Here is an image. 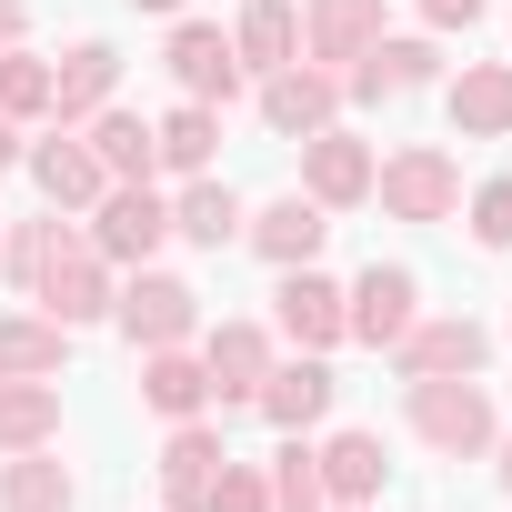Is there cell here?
Wrapping results in <instances>:
<instances>
[{
  "label": "cell",
  "instance_id": "cell-16",
  "mask_svg": "<svg viewBox=\"0 0 512 512\" xmlns=\"http://www.w3.org/2000/svg\"><path fill=\"white\" fill-rule=\"evenodd\" d=\"M121 101V51L111 41H71L61 61H51V121L41 131H81L91 111H111Z\"/></svg>",
  "mask_w": 512,
  "mask_h": 512
},
{
  "label": "cell",
  "instance_id": "cell-29",
  "mask_svg": "<svg viewBox=\"0 0 512 512\" xmlns=\"http://www.w3.org/2000/svg\"><path fill=\"white\" fill-rule=\"evenodd\" d=\"M61 442V382H0V462Z\"/></svg>",
  "mask_w": 512,
  "mask_h": 512
},
{
  "label": "cell",
  "instance_id": "cell-17",
  "mask_svg": "<svg viewBox=\"0 0 512 512\" xmlns=\"http://www.w3.org/2000/svg\"><path fill=\"white\" fill-rule=\"evenodd\" d=\"M372 161H382V151H372L362 131L332 121V131L302 141V191H312L322 211H362V201H372Z\"/></svg>",
  "mask_w": 512,
  "mask_h": 512
},
{
  "label": "cell",
  "instance_id": "cell-14",
  "mask_svg": "<svg viewBox=\"0 0 512 512\" xmlns=\"http://www.w3.org/2000/svg\"><path fill=\"white\" fill-rule=\"evenodd\" d=\"M492 362V322L472 312H422L402 342H392V372L402 382H432V372H482Z\"/></svg>",
  "mask_w": 512,
  "mask_h": 512
},
{
  "label": "cell",
  "instance_id": "cell-37",
  "mask_svg": "<svg viewBox=\"0 0 512 512\" xmlns=\"http://www.w3.org/2000/svg\"><path fill=\"white\" fill-rule=\"evenodd\" d=\"M492 472H502V492H512V432H502V442H492Z\"/></svg>",
  "mask_w": 512,
  "mask_h": 512
},
{
  "label": "cell",
  "instance_id": "cell-28",
  "mask_svg": "<svg viewBox=\"0 0 512 512\" xmlns=\"http://www.w3.org/2000/svg\"><path fill=\"white\" fill-rule=\"evenodd\" d=\"M81 141L101 151V171H111V181H161V171H151V121H141L131 101L91 111V121H81Z\"/></svg>",
  "mask_w": 512,
  "mask_h": 512
},
{
  "label": "cell",
  "instance_id": "cell-27",
  "mask_svg": "<svg viewBox=\"0 0 512 512\" xmlns=\"http://www.w3.org/2000/svg\"><path fill=\"white\" fill-rule=\"evenodd\" d=\"M71 332L51 312H0V382H61Z\"/></svg>",
  "mask_w": 512,
  "mask_h": 512
},
{
  "label": "cell",
  "instance_id": "cell-31",
  "mask_svg": "<svg viewBox=\"0 0 512 512\" xmlns=\"http://www.w3.org/2000/svg\"><path fill=\"white\" fill-rule=\"evenodd\" d=\"M0 111H11L21 131H41L51 121V61L21 41V51H0Z\"/></svg>",
  "mask_w": 512,
  "mask_h": 512
},
{
  "label": "cell",
  "instance_id": "cell-20",
  "mask_svg": "<svg viewBox=\"0 0 512 512\" xmlns=\"http://www.w3.org/2000/svg\"><path fill=\"white\" fill-rule=\"evenodd\" d=\"M382 31H392L382 0H302V61H322V71H352Z\"/></svg>",
  "mask_w": 512,
  "mask_h": 512
},
{
  "label": "cell",
  "instance_id": "cell-23",
  "mask_svg": "<svg viewBox=\"0 0 512 512\" xmlns=\"http://www.w3.org/2000/svg\"><path fill=\"white\" fill-rule=\"evenodd\" d=\"M241 191L221 181V171H201V181H171V241H191V251H231L241 241Z\"/></svg>",
  "mask_w": 512,
  "mask_h": 512
},
{
  "label": "cell",
  "instance_id": "cell-5",
  "mask_svg": "<svg viewBox=\"0 0 512 512\" xmlns=\"http://www.w3.org/2000/svg\"><path fill=\"white\" fill-rule=\"evenodd\" d=\"M81 231H91V251L111 272H141V262H161V241H171V191L161 181H111L81 211Z\"/></svg>",
  "mask_w": 512,
  "mask_h": 512
},
{
  "label": "cell",
  "instance_id": "cell-11",
  "mask_svg": "<svg viewBox=\"0 0 512 512\" xmlns=\"http://www.w3.org/2000/svg\"><path fill=\"white\" fill-rule=\"evenodd\" d=\"M21 171H31L41 211H61V221H81V211L111 191V171H101V151H91L81 131H41V141L21 151Z\"/></svg>",
  "mask_w": 512,
  "mask_h": 512
},
{
  "label": "cell",
  "instance_id": "cell-33",
  "mask_svg": "<svg viewBox=\"0 0 512 512\" xmlns=\"http://www.w3.org/2000/svg\"><path fill=\"white\" fill-rule=\"evenodd\" d=\"M201 512H272V472L231 452V462L211 472V502H201Z\"/></svg>",
  "mask_w": 512,
  "mask_h": 512
},
{
  "label": "cell",
  "instance_id": "cell-18",
  "mask_svg": "<svg viewBox=\"0 0 512 512\" xmlns=\"http://www.w3.org/2000/svg\"><path fill=\"white\" fill-rule=\"evenodd\" d=\"M221 462H231V442H221L211 412H201V422H171V432H161V512H201Z\"/></svg>",
  "mask_w": 512,
  "mask_h": 512
},
{
  "label": "cell",
  "instance_id": "cell-36",
  "mask_svg": "<svg viewBox=\"0 0 512 512\" xmlns=\"http://www.w3.org/2000/svg\"><path fill=\"white\" fill-rule=\"evenodd\" d=\"M21 151H31V141H21V121L0 111V171H21Z\"/></svg>",
  "mask_w": 512,
  "mask_h": 512
},
{
  "label": "cell",
  "instance_id": "cell-12",
  "mask_svg": "<svg viewBox=\"0 0 512 512\" xmlns=\"http://www.w3.org/2000/svg\"><path fill=\"white\" fill-rule=\"evenodd\" d=\"M332 402H342L332 352H292V362H272V372H262V392H251V412H262L272 432H322V422H332Z\"/></svg>",
  "mask_w": 512,
  "mask_h": 512
},
{
  "label": "cell",
  "instance_id": "cell-2",
  "mask_svg": "<svg viewBox=\"0 0 512 512\" xmlns=\"http://www.w3.org/2000/svg\"><path fill=\"white\" fill-rule=\"evenodd\" d=\"M372 201H382V221L432 231V221H452V211H462V161H452L442 141H402V151H382V161H372Z\"/></svg>",
  "mask_w": 512,
  "mask_h": 512
},
{
  "label": "cell",
  "instance_id": "cell-22",
  "mask_svg": "<svg viewBox=\"0 0 512 512\" xmlns=\"http://www.w3.org/2000/svg\"><path fill=\"white\" fill-rule=\"evenodd\" d=\"M221 161V111L211 101H171L161 121H151V171L161 181H201Z\"/></svg>",
  "mask_w": 512,
  "mask_h": 512
},
{
  "label": "cell",
  "instance_id": "cell-4",
  "mask_svg": "<svg viewBox=\"0 0 512 512\" xmlns=\"http://www.w3.org/2000/svg\"><path fill=\"white\" fill-rule=\"evenodd\" d=\"M111 292H121V272L91 251V231H81V221H61L51 262H41V282H31V312H51L61 332H91V322H111Z\"/></svg>",
  "mask_w": 512,
  "mask_h": 512
},
{
  "label": "cell",
  "instance_id": "cell-30",
  "mask_svg": "<svg viewBox=\"0 0 512 512\" xmlns=\"http://www.w3.org/2000/svg\"><path fill=\"white\" fill-rule=\"evenodd\" d=\"M262 472H272V512H332L322 462H312V432H282V452H272Z\"/></svg>",
  "mask_w": 512,
  "mask_h": 512
},
{
  "label": "cell",
  "instance_id": "cell-3",
  "mask_svg": "<svg viewBox=\"0 0 512 512\" xmlns=\"http://www.w3.org/2000/svg\"><path fill=\"white\" fill-rule=\"evenodd\" d=\"M201 292L181 282V272H161V262H141V272H121V292H111V332L131 342V352H171V342H201Z\"/></svg>",
  "mask_w": 512,
  "mask_h": 512
},
{
  "label": "cell",
  "instance_id": "cell-15",
  "mask_svg": "<svg viewBox=\"0 0 512 512\" xmlns=\"http://www.w3.org/2000/svg\"><path fill=\"white\" fill-rule=\"evenodd\" d=\"M241 241L262 251L272 272H302V262H322V241H332V211H322L312 191H282V201H262V211H241Z\"/></svg>",
  "mask_w": 512,
  "mask_h": 512
},
{
  "label": "cell",
  "instance_id": "cell-19",
  "mask_svg": "<svg viewBox=\"0 0 512 512\" xmlns=\"http://www.w3.org/2000/svg\"><path fill=\"white\" fill-rule=\"evenodd\" d=\"M442 111H452V141H512V61L442 71Z\"/></svg>",
  "mask_w": 512,
  "mask_h": 512
},
{
  "label": "cell",
  "instance_id": "cell-7",
  "mask_svg": "<svg viewBox=\"0 0 512 512\" xmlns=\"http://www.w3.org/2000/svg\"><path fill=\"white\" fill-rule=\"evenodd\" d=\"M432 81H442V41H432V31H382V41L342 71V111H382V101L432 91Z\"/></svg>",
  "mask_w": 512,
  "mask_h": 512
},
{
  "label": "cell",
  "instance_id": "cell-34",
  "mask_svg": "<svg viewBox=\"0 0 512 512\" xmlns=\"http://www.w3.org/2000/svg\"><path fill=\"white\" fill-rule=\"evenodd\" d=\"M412 21L442 41V31H472V21H492V0H412Z\"/></svg>",
  "mask_w": 512,
  "mask_h": 512
},
{
  "label": "cell",
  "instance_id": "cell-26",
  "mask_svg": "<svg viewBox=\"0 0 512 512\" xmlns=\"http://www.w3.org/2000/svg\"><path fill=\"white\" fill-rule=\"evenodd\" d=\"M141 402H151L161 422H201V412H211V372H201V352H191V342L141 352Z\"/></svg>",
  "mask_w": 512,
  "mask_h": 512
},
{
  "label": "cell",
  "instance_id": "cell-35",
  "mask_svg": "<svg viewBox=\"0 0 512 512\" xmlns=\"http://www.w3.org/2000/svg\"><path fill=\"white\" fill-rule=\"evenodd\" d=\"M31 41V0H0V51H21Z\"/></svg>",
  "mask_w": 512,
  "mask_h": 512
},
{
  "label": "cell",
  "instance_id": "cell-32",
  "mask_svg": "<svg viewBox=\"0 0 512 512\" xmlns=\"http://www.w3.org/2000/svg\"><path fill=\"white\" fill-rule=\"evenodd\" d=\"M452 221H462V231H472L482 251H512V171H502V181H472Z\"/></svg>",
  "mask_w": 512,
  "mask_h": 512
},
{
  "label": "cell",
  "instance_id": "cell-25",
  "mask_svg": "<svg viewBox=\"0 0 512 512\" xmlns=\"http://www.w3.org/2000/svg\"><path fill=\"white\" fill-rule=\"evenodd\" d=\"M231 51H241V71H251V81L282 71V61H302V0H241Z\"/></svg>",
  "mask_w": 512,
  "mask_h": 512
},
{
  "label": "cell",
  "instance_id": "cell-9",
  "mask_svg": "<svg viewBox=\"0 0 512 512\" xmlns=\"http://www.w3.org/2000/svg\"><path fill=\"white\" fill-rule=\"evenodd\" d=\"M251 101H262V131H272V141H312V131L342 121V71H322V61H282V71L251 81Z\"/></svg>",
  "mask_w": 512,
  "mask_h": 512
},
{
  "label": "cell",
  "instance_id": "cell-8",
  "mask_svg": "<svg viewBox=\"0 0 512 512\" xmlns=\"http://www.w3.org/2000/svg\"><path fill=\"white\" fill-rule=\"evenodd\" d=\"M201 372H211V412L221 402H251V392H262V372L282 362V332L272 322H251V312H221V322H201Z\"/></svg>",
  "mask_w": 512,
  "mask_h": 512
},
{
  "label": "cell",
  "instance_id": "cell-24",
  "mask_svg": "<svg viewBox=\"0 0 512 512\" xmlns=\"http://www.w3.org/2000/svg\"><path fill=\"white\" fill-rule=\"evenodd\" d=\"M0 512H81V472L61 462V442L0 462Z\"/></svg>",
  "mask_w": 512,
  "mask_h": 512
},
{
  "label": "cell",
  "instance_id": "cell-21",
  "mask_svg": "<svg viewBox=\"0 0 512 512\" xmlns=\"http://www.w3.org/2000/svg\"><path fill=\"white\" fill-rule=\"evenodd\" d=\"M312 462H322V492H332V502H382V492H392V452H382V432H362V422L322 432Z\"/></svg>",
  "mask_w": 512,
  "mask_h": 512
},
{
  "label": "cell",
  "instance_id": "cell-1",
  "mask_svg": "<svg viewBox=\"0 0 512 512\" xmlns=\"http://www.w3.org/2000/svg\"><path fill=\"white\" fill-rule=\"evenodd\" d=\"M402 422H412V442H422V452H442V462H492V442H502V412H492L482 372L402 382Z\"/></svg>",
  "mask_w": 512,
  "mask_h": 512
},
{
  "label": "cell",
  "instance_id": "cell-10",
  "mask_svg": "<svg viewBox=\"0 0 512 512\" xmlns=\"http://www.w3.org/2000/svg\"><path fill=\"white\" fill-rule=\"evenodd\" d=\"M161 61H171V91H181V101H211V111H231V101H241V81H251L221 21H171Z\"/></svg>",
  "mask_w": 512,
  "mask_h": 512
},
{
  "label": "cell",
  "instance_id": "cell-39",
  "mask_svg": "<svg viewBox=\"0 0 512 512\" xmlns=\"http://www.w3.org/2000/svg\"><path fill=\"white\" fill-rule=\"evenodd\" d=\"M332 512H382V502H332Z\"/></svg>",
  "mask_w": 512,
  "mask_h": 512
},
{
  "label": "cell",
  "instance_id": "cell-6",
  "mask_svg": "<svg viewBox=\"0 0 512 512\" xmlns=\"http://www.w3.org/2000/svg\"><path fill=\"white\" fill-rule=\"evenodd\" d=\"M412 322H422V272H412V262H362V272L342 282V342L392 352Z\"/></svg>",
  "mask_w": 512,
  "mask_h": 512
},
{
  "label": "cell",
  "instance_id": "cell-13",
  "mask_svg": "<svg viewBox=\"0 0 512 512\" xmlns=\"http://www.w3.org/2000/svg\"><path fill=\"white\" fill-rule=\"evenodd\" d=\"M272 332H282L292 352H342V282H332L322 262L272 272Z\"/></svg>",
  "mask_w": 512,
  "mask_h": 512
},
{
  "label": "cell",
  "instance_id": "cell-38",
  "mask_svg": "<svg viewBox=\"0 0 512 512\" xmlns=\"http://www.w3.org/2000/svg\"><path fill=\"white\" fill-rule=\"evenodd\" d=\"M131 11H151V21H181V0H131Z\"/></svg>",
  "mask_w": 512,
  "mask_h": 512
}]
</instances>
